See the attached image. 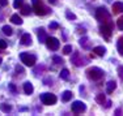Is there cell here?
I'll use <instances>...</instances> for the list:
<instances>
[{
	"label": "cell",
	"mask_w": 123,
	"mask_h": 116,
	"mask_svg": "<svg viewBox=\"0 0 123 116\" xmlns=\"http://www.w3.org/2000/svg\"><path fill=\"white\" fill-rule=\"evenodd\" d=\"M86 74H88V77H89L90 80L98 81V80H101V78L104 77V71H102L101 68H98V66H92V68H89L86 71Z\"/></svg>",
	"instance_id": "1"
},
{
	"label": "cell",
	"mask_w": 123,
	"mask_h": 116,
	"mask_svg": "<svg viewBox=\"0 0 123 116\" xmlns=\"http://www.w3.org/2000/svg\"><path fill=\"white\" fill-rule=\"evenodd\" d=\"M31 3H33V11L38 16H45L49 13V8H46L41 0H31Z\"/></svg>",
	"instance_id": "2"
},
{
	"label": "cell",
	"mask_w": 123,
	"mask_h": 116,
	"mask_svg": "<svg viewBox=\"0 0 123 116\" xmlns=\"http://www.w3.org/2000/svg\"><path fill=\"white\" fill-rule=\"evenodd\" d=\"M20 59H21V61L24 63L26 66H33L37 61V57L34 56V55L29 54V52H21V54H20Z\"/></svg>",
	"instance_id": "3"
},
{
	"label": "cell",
	"mask_w": 123,
	"mask_h": 116,
	"mask_svg": "<svg viewBox=\"0 0 123 116\" xmlns=\"http://www.w3.org/2000/svg\"><path fill=\"white\" fill-rule=\"evenodd\" d=\"M96 18L98 20L99 22H107V21H110V13L107 12V9L106 8H104V7H101V8H98L97 11H96Z\"/></svg>",
	"instance_id": "4"
},
{
	"label": "cell",
	"mask_w": 123,
	"mask_h": 116,
	"mask_svg": "<svg viewBox=\"0 0 123 116\" xmlns=\"http://www.w3.org/2000/svg\"><path fill=\"white\" fill-rule=\"evenodd\" d=\"M56 100H58V98L54 94H51V93H43V94H41V102L43 104H46V106L55 104Z\"/></svg>",
	"instance_id": "5"
},
{
	"label": "cell",
	"mask_w": 123,
	"mask_h": 116,
	"mask_svg": "<svg viewBox=\"0 0 123 116\" xmlns=\"http://www.w3.org/2000/svg\"><path fill=\"white\" fill-rule=\"evenodd\" d=\"M71 108H72V112H74L75 115L83 114V112H85V111H86V106H85V103L81 102V100H75V102L72 103Z\"/></svg>",
	"instance_id": "6"
},
{
	"label": "cell",
	"mask_w": 123,
	"mask_h": 116,
	"mask_svg": "<svg viewBox=\"0 0 123 116\" xmlns=\"http://www.w3.org/2000/svg\"><path fill=\"white\" fill-rule=\"evenodd\" d=\"M99 30H101V34L105 37V38L109 39L111 37V31H113V22H111V20L107 21V22H105L104 25H101Z\"/></svg>",
	"instance_id": "7"
},
{
	"label": "cell",
	"mask_w": 123,
	"mask_h": 116,
	"mask_svg": "<svg viewBox=\"0 0 123 116\" xmlns=\"http://www.w3.org/2000/svg\"><path fill=\"white\" fill-rule=\"evenodd\" d=\"M46 46H47L49 50L56 51V50H59V47H60V42L55 38V37H47V39H46Z\"/></svg>",
	"instance_id": "8"
},
{
	"label": "cell",
	"mask_w": 123,
	"mask_h": 116,
	"mask_svg": "<svg viewBox=\"0 0 123 116\" xmlns=\"http://www.w3.org/2000/svg\"><path fill=\"white\" fill-rule=\"evenodd\" d=\"M71 61L74 63L76 66H80V65H84L85 63H84V59H80V54L79 52H75L74 56L71 57Z\"/></svg>",
	"instance_id": "9"
},
{
	"label": "cell",
	"mask_w": 123,
	"mask_h": 116,
	"mask_svg": "<svg viewBox=\"0 0 123 116\" xmlns=\"http://www.w3.org/2000/svg\"><path fill=\"white\" fill-rule=\"evenodd\" d=\"M24 91H25V94H28V95L33 94L34 88H33V83H31L30 81H26V82H24Z\"/></svg>",
	"instance_id": "10"
},
{
	"label": "cell",
	"mask_w": 123,
	"mask_h": 116,
	"mask_svg": "<svg viewBox=\"0 0 123 116\" xmlns=\"http://www.w3.org/2000/svg\"><path fill=\"white\" fill-rule=\"evenodd\" d=\"M31 43H33V40H31V35H30V34H24V35L21 37V44L30 46Z\"/></svg>",
	"instance_id": "11"
},
{
	"label": "cell",
	"mask_w": 123,
	"mask_h": 116,
	"mask_svg": "<svg viewBox=\"0 0 123 116\" xmlns=\"http://www.w3.org/2000/svg\"><path fill=\"white\" fill-rule=\"evenodd\" d=\"M72 97H74V94L69 90H66V91L62 93V100H63V102H69V100L72 99Z\"/></svg>",
	"instance_id": "12"
},
{
	"label": "cell",
	"mask_w": 123,
	"mask_h": 116,
	"mask_svg": "<svg viewBox=\"0 0 123 116\" xmlns=\"http://www.w3.org/2000/svg\"><path fill=\"white\" fill-rule=\"evenodd\" d=\"M113 12L114 13H122L123 12V3L121 1H117V3H114L113 4Z\"/></svg>",
	"instance_id": "13"
},
{
	"label": "cell",
	"mask_w": 123,
	"mask_h": 116,
	"mask_svg": "<svg viewBox=\"0 0 123 116\" xmlns=\"http://www.w3.org/2000/svg\"><path fill=\"white\" fill-rule=\"evenodd\" d=\"M38 39H39L41 43H46V39H47V35H46V31L45 29L41 28L39 30H38Z\"/></svg>",
	"instance_id": "14"
},
{
	"label": "cell",
	"mask_w": 123,
	"mask_h": 116,
	"mask_svg": "<svg viewBox=\"0 0 123 116\" xmlns=\"http://www.w3.org/2000/svg\"><path fill=\"white\" fill-rule=\"evenodd\" d=\"M115 88H117V82H115V81H109V82L106 83V93H107V94L113 93L114 90H115Z\"/></svg>",
	"instance_id": "15"
},
{
	"label": "cell",
	"mask_w": 123,
	"mask_h": 116,
	"mask_svg": "<svg viewBox=\"0 0 123 116\" xmlns=\"http://www.w3.org/2000/svg\"><path fill=\"white\" fill-rule=\"evenodd\" d=\"M93 52H96V55H98V56H104L106 54V48L102 47V46H98V47L93 48Z\"/></svg>",
	"instance_id": "16"
},
{
	"label": "cell",
	"mask_w": 123,
	"mask_h": 116,
	"mask_svg": "<svg viewBox=\"0 0 123 116\" xmlns=\"http://www.w3.org/2000/svg\"><path fill=\"white\" fill-rule=\"evenodd\" d=\"M11 21H12V24H14V25H21L22 24V18L18 16V14H12Z\"/></svg>",
	"instance_id": "17"
},
{
	"label": "cell",
	"mask_w": 123,
	"mask_h": 116,
	"mask_svg": "<svg viewBox=\"0 0 123 116\" xmlns=\"http://www.w3.org/2000/svg\"><path fill=\"white\" fill-rule=\"evenodd\" d=\"M0 110H1L3 112H5V114H9V112L12 111V107L7 103H1L0 104Z\"/></svg>",
	"instance_id": "18"
},
{
	"label": "cell",
	"mask_w": 123,
	"mask_h": 116,
	"mask_svg": "<svg viewBox=\"0 0 123 116\" xmlns=\"http://www.w3.org/2000/svg\"><path fill=\"white\" fill-rule=\"evenodd\" d=\"M1 31L5 34V35H8V37H9V35H12V33H13L12 28H11L9 25H5V26H3V28H1Z\"/></svg>",
	"instance_id": "19"
},
{
	"label": "cell",
	"mask_w": 123,
	"mask_h": 116,
	"mask_svg": "<svg viewBox=\"0 0 123 116\" xmlns=\"http://www.w3.org/2000/svg\"><path fill=\"white\" fill-rule=\"evenodd\" d=\"M96 102H97L98 104H104L105 102H106V98H105L104 93H99L97 97H96Z\"/></svg>",
	"instance_id": "20"
},
{
	"label": "cell",
	"mask_w": 123,
	"mask_h": 116,
	"mask_svg": "<svg viewBox=\"0 0 123 116\" xmlns=\"http://www.w3.org/2000/svg\"><path fill=\"white\" fill-rule=\"evenodd\" d=\"M30 12H31V8H30V5L25 4V5H22V7H21V13H22V14H25V16H28V14H30Z\"/></svg>",
	"instance_id": "21"
},
{
	"label": "cell",
	"mask_w": 123,
	"mask_h": 116,
	"mask_svg": "<svg viewBox=\"0 0 123 116\" xmlns=\"http://www.w3.org/2000/svg\"><path fill=\"white\" fill-rule=\"evenodd\" d=\"M59 76H60L62 80H68V78H69V71H68V69H66V68L62 69V72H60Z\"/></svg>",
	"instance_id": "22"
},
{
	"label": "cell",
	"mask_w": 123,
	"mask_h": 116,
	"mask_svg": "<svg viewBox=\"0 0 123 116\" xmlns=\"http://www.w3.org/2000/svg\"><path fill=\"white\" fill-rule=\"evenodd\" d=\"M117 47H118V51H119V54L123 56V37L122 38H119L118 39V43H117Z\"/></svg>",
	"instance_id": "23"
},
{
	"label": "cell",
	"mask_w": 123,
	"mask_h": 116,
	"mask_svg": "<svg viewBox=\"0 0 123 116\" xmlns=\"http://www.w3.org/2000/svg\"><path fill=\"white\" fill-rule=\"evenodd\" d=\"M71 52H72V46L71 44H67L63 47V54L64 55H69Z\"/></svg>",
	"instance_id": "24"
},
{
	"label": "cell",
	"mask_w": 123,
	"mask_h": 116,
	"mask_svg": "<svg viewBox=\"0 0 123 116\" xmlns=\"http://www.w3.org/2000/svg\"><path fill=\"white\" fill-rule=\"evenodd\" d=\"M66 17L68 20H71V21H72V20H76V14L72 13V12H69V11H67V12H66Z\"/></svg>",
	"instance_id": "25"
},
{
	"label": "cell",
	"mask_w": 123,
	"mask_h": 116,
	"mask_svg": "<svg viewBox=\"0 0 123 116\" xmlns=\"http://www.w3.org/2000/svg\"><path fill=\"white\" fill-rule=\"evenodd\" d=\"M80 44L83 46L84 48H88V47H89V46H88V38H86V37H84V38L80 39Z\"/></svg>",
	"instance_id": "26"
},
{
	"label": "cell",
	"mask_w": 123,
	"mask_h": 116,
	"mask_svg": "<svg viewBox=\"0 0 123 116\" xmlns=\"http://www.w3.org/2000/svg\"><path fill=\"white\" fill-rule=\"evenodd\" d=\"M13 7L16 8V9L21 8L22 7V0H14V1H13Z\"/></svg>",
	"instance_id": "27"
},
{
	"label": "cell",
	"mask_w": 123,
	"mask_h": 116,
	"mask_svg": "<svg viewBox=\"0 0 123 116\" xmlns=\"http://www.w3.org/2000/svg\"><path fill=\"white\" fill-rule=\"evenodd\" d=\"M117 25H118V29H119V30H123V16L118 20V21H117Z\"/></svg>",
	"instance_id": "28"
},
{
	"label": "cell",
	"mask_w": 123,
	"mask_h": 116,
	"mask_svg": "<svg viewBox=\"0 0 123 116\" xmlns=\"http://www.w3.org/2000/svg\"><path fill=\"white\" fill-rule=\"evenodd\" d=\"M52 60H54V61L56 63V64H62V63H64V61H63V59H62L60 56H54V57H52Z\"/></svg>",
	"instance_id": "29"
},
{
	"label": "cell",
	"mask_w": 123,
	"mask_h": 116,
	"mask_svg": "<svg viewBox=\"0 0 123 116\" xmlns=\"http://www.w3.org/2000/svg\"><path fill=\"white\" fill-rule=\"evenodd\" d=\"M7 47H8V43L5 42V40L0 39V48H1V50H5Z\"/></svg>",
	"instance_id": "30"
},
{
	"label": "cell",
	"mask_w": 123,
	"mask_h": 116,
	"mask_svg": "<svg viewBox=\"0 0 123 116\" xmlns=\"http://www.w3.org/2000/svg\"><path fill=\"white\" fill-rule=\"evenodd\" d=\"M49 28H50V29H52V30H54V29H58V28H59V24H58V22H50Z\"/></svg>",
	"instance_id": "31"
},
{
	"label": "cell",
	"mask_w": 123,
	"mask_h": 116,
	"mask_svg": "<svg viewBox=\"0 0 123 116\" xmlns=\"http://www.w3.org/2000/svg\"><path fill=\"white\" fill-rule=\"evenodd\" d=\"M118 74H119V78L123 81V65H121V66L118 68Z\"/></svg>",
	"instance_id": "32"
},
{
	"label": "cell",
	"mask_w": 123,
	"mask_h": 116,
	"mask_svg": "<svg viewBox=\"0 0 123 116\" xmlns=\"http://www.w3.org/2000/svg\"><path fill=\"white\" fill-rule=\"evenodd\" d=\"M16 72L17 73H25V69L22 68V66H20V65H16Z\"/></svg>",
	"instance_id": "33"
},
{
	"label": "cell",
	"mask_w": 123,
	"mask_h": 116,
	"mask_svg": "<svg viewBox=\"0 0 123 116\" xmlns=\"http://www.w3.org/2000/svg\"><path fill=\"white\" fill-rule=\"evenodd\" d=\"M9 89H11V90H12V91L14 93V94L17 93V89H16V86H14L13 83H9Z\"/></svg>",
	"instance_id": "34"
},
{
	"label": "cell",
	"mask_w": 123,
	"mask_h": 116,
	"mask_svg": "<svg viewBox=\"0 0 123 116\" xmlns=\"http://www.w3.org/2000/svg\"><path fill=\"white\" fill-rule=\"evenodd\" d=\"M0 5H1V7L8 5V0H0Z\"/></svg>",
	"instance_id": "35"
},
{
	"label": "cell",
	"mask_w": 123,
	"mask_h": 116,
	"mask_svg": "<svg viewBox=\"0 0 123 116\" xmlns=\"http://www.w3.org/2000/svg\"><path fill=\"white\" fill-rule=\"evenodd\" d=\"M49 3H50V4H55V3H56V0H49Z\"/></svg>",
	"instance_id": "36"
},
{
	"label": "cell",
	"mask_w": 123,
	"mask_h": 116,
	"mask_svg": "<svg viewBox=\"0 0 123 116\" xmlns=\"http://www.w3.org/2000/svg\"><path fill=\"white\" fill-rule=\"evenodd\" d=\"M1 61H3V60H1V57H0V64H1Z\"/></svg>",
	"instance_id": "37"
}]
</instances>
